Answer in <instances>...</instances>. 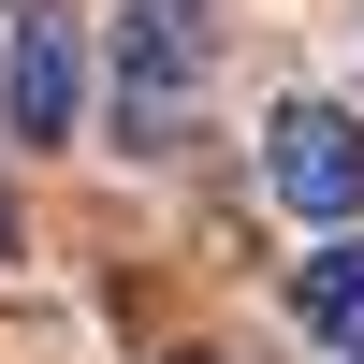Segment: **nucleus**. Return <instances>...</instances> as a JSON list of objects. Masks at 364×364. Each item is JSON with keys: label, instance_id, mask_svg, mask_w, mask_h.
Here are the masks:
<instances>
[{"label": "nucleus", "instance_id": "nucleus-1", "mask_svg": "<svg viewBox=\"0 0 364 364\" xmlns=\"http://www.w3.org/2000/svg\"><path fill=\"white\" fill-rule=\"evenodd\" d=\"M190 87H204V15L190 0H132V29H117V132L161 146Z\"/></svg>", "mask_w": 364, "mask_h": 364}, {"label": "nucleus", "instance_id": "nucleus-2", "mask_svg": "<svg viewBox=\"0 0 364 364\" xmlns=\"http://www.w3.org/2000/svg\"><path fill=\"white\" fill-rule=\"evenodd\" d=\"M262 175H277V204H306V219H364V117H336V102H277Z\"/></svg>", "mask_w": 364, "mask_h": 364}, {"label": "nucleus", "instance_id": "nucleus-3", "mask_svg": "<svg viewBox=\"0 0 364 364\" xmlns=\"http://www.w3.org/2000/svg\"><path fill=\"white\" fill-rule=\"evenodd\" d=\"M0 117H15V146H58V132H73V29L29 15L15 44H0Z\"/></svg>", "mask_w": 364, "mask_h": 364}, {"label": "nucleus", "instance_id": "nucleus-4", "mask_svg": "<svg viewBox=\"0 0 364 364\" xmlns=\"http://www.w3.org/2000/svg\"><path fill=\"white\" fill-rule=\"evenodd\" d=\"M291 321H306V336H336V350H364V233H336V248L291 277Z\"/></svg>", "mask_w": 364, "mask_h": 364}, {"label": "nucleus", "instance_id": "nucleus-5", "mask_svg": "<svg viewBox=\"0 0 364 364\" xmlns=\"http://www.w3.org/2000/svg\"><path fill=\"white\" fill-rule=\"evenodd\" d=\"M175 364H219V350H175Z\"/></svg>", "mask_w": 364, "mask_h": 364}]
</instances>
